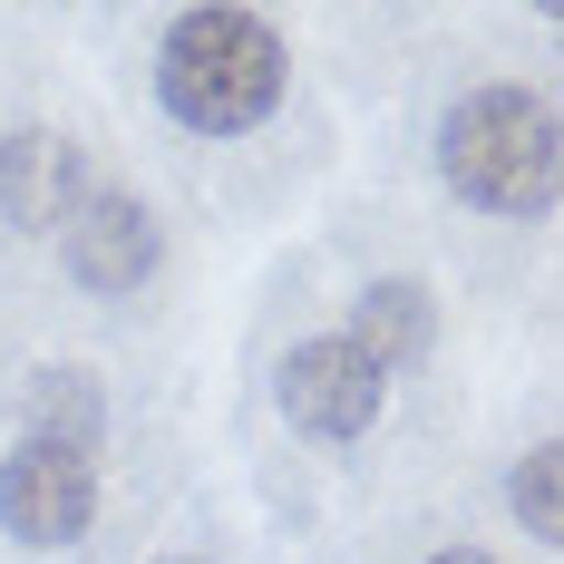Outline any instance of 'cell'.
Returning a JSON list of instances; mask_svg holds the SVG:
<instances>
[{"label": "cell", "instance_id": "obj_3", "mask_svg": "<svg viewBox=\"0 0 564 564\" xmlns=\"http://www.w3.org/2000/svg\"><path fill=\"white\" fill-rule=\"evenodd\" d=\"M0 525L20 535V545H78L88 525H98V457L78 448H50V438H20V448L0 457Z\"/></svg>", "mask_w": 564, "mask_h": 564}, {"label": "cell", "instance_id": "obj_1", "mask_svg": "<svg viewBox=\"0 0 564 564\" xmlns=\"http://www.w3.org/2000/svg\"><path fill=\"white\" fill-rule=\"evenodd\" d=\"M282 78H292V58H282V30L263 10H185L156 50V98L205 137L263 127L282 108Z\"/></svg>", "mask_w": 564, "mask_h": 564}, {"label": "cell", "instance_id": "obj_5", "mask_svg": "<svg viewBox=\"0 0 564 564\" xmlns=\"http://www.w3.org/2000/svg\"><path fill=\"white\" fill-rule=\"evenodd\" d=\"M58 253H68V273L88 282V292H137V282L156 273L166 234H156V215H147L137 195H88V205L58 225Z\"/></svg>", "mask_w": 564, "mask_h": 564}, {"label": "cell", "instance_id": "obj_11", "mask_svg": "<svg viewBox=\"0 0 564 564\" xmlns=\"http://www.w3.org/2000/svg\"><path fill=\"white\" fill-rule=\"evenodd\" d=\"M156 564H205V555H156Z\"/></svg>", "mask_w": 564, "mask_h": 564}, {"label": "cell", "instance_id": "obj_7", "mask_svg": "<svg viewBox=\"0 0 564 564\" xmlns=\"http://www.w3.org/2000/svg\"><path fill=\"white\" fill-rule=\"evenodd\" d=\"M340 340H350L380 380H390V370H409V360L429 350V292H419V282H399V273L370 282V292H360V322H350Z\"/></svg>", "mask_w": 564, "mask_h": 564}, {"label": "cell", "instance_id": "obj_2", "mask_svg": "<svg viewBox=\"0 0 564 564\" xmlns=\"http://www.w3.org/2000/svg\"><path fill=\"white\" fill-rule=\"evenodd\" d=\"M555 108L535 88H467L438 117V175L477 215H545L555 205Z\"/></svg>", "mask_w": 564, "mask_h": 564}, {"label": "cell", "instance_id": "obj_6", "mask_svg": "<svg viewBox=\"0 0 564 564\" xmlns=\"http://www.w3.org/2000/svg\"><path fill=\"white\" fill-rule=\"evenodd\" d=\"M78 205H88V166H78V147H68L58 127L0 137V215L20 234H58Z\"/></svg>", "mask_w": 564, "mask_h": 564}, {"label": "cell", "instance_id": "obj_10", "mask_svg": "<svg viewBox=\"0 0 564 564\" xmlns=\"http://www.w3.org/2000/svg\"><path fill=\"white\" fill-rule=\"evenodd\" d=\"M429 564H497V555H477V545H448V555H429Z\"/></svg>", "mask_w": 564, "mask_h": 564}, {"label": "cell", "instance_id": "obj_4", "mask_svg": "<svg viewBox=\"0 0 564 564\" xmlns=\"http://www.w3.org/2000/svg\"><path fill=\"white\" fill-rule=\"evenodd\" d=\"M273 399H282V419L302 429V438H360L370 419H380V399H390V380L350 350V340H292L282 350V370H273Z\"/></svg>", "mask_w": 564, "mask_h": 564}, {"label": "cell", "instance_id": "obj_8", "mask_svg": "<svg viewBox=\"0 0 564 564\" xmlns=\"http://www.w3.org/2000/svg\"><path fill=\"white\" fill-rule=\"evenodd\" d=\"M98 429H108V390H98L88 370H68V360L30 370V438H50V448L98 457Z\"/></svg>", "mask_w": 564, "mask_h": 564}, {"label": "cell", "instance_id": "obj_9", "mask_svg": "<svg viewBox=\"0 0 564 564\" xmlns=\"http://www.w3.org/2000/svg\"><path fill=\"white\" fill-rule=\"evenodd\" d=\"M507 497H516V525H525V535H545V545L564 535V448L555 438H535V448L516 457Z\"/></svg>", "mask_w": 564, "mask_h": 564}]
</instances>
